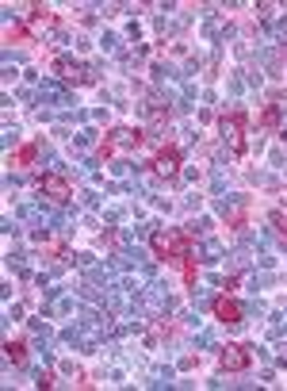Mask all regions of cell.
<instances>
[{"mask_svg":"<svg viewBox=\"0 0 287 391\" xmlns=\"http://www.w3.org/2000/svg\"><path fill=\"white\" fill-rule=\"evenodd\" d=\"M150 250L165 261H188V250H191V234L188 231H157L150 238Z\"/></svg>","mask_w":287,"mask_h":391,"instance_id":"cell-1","label":"cell"},{"mask_svg":"<svg viewBox=\"0 0 287 391\" xmlns=\"http://www.w3.org/2000/svg\"><path fill=\"white\" fill-rule=\"evenodd\" d=\"M223 135L234 142V150L242 154L245 150V111H230V116H223Z\"/></svg>","mask_w":287,"mask_h":391,"instance_id":"cell-2","label":"cell"},{"mask_svg":"<svg viewBox=\"0 0 287 391\" xmlns=\"http://www.w3.org/2000/svg\"><path fill=\"white\" fill-rule=\"evenodd\" d=\"M38 185H43V192L50 196V199H57V204H65V199L73 196V185L65 177H57V173H43V180H38Z\"/></svg>","mask_w":287,"mask_h":391,"instance_id":"cell-3","label":"cell"},{"mask_svg":"<svg viewBox=\"0 0 287 391\" xmlns=\"http://www.w3.org/2000/svg\"><path fill=\"white\" fill-rule=\"evenodd\" d=\"M218 365H223V372H245L249 368V349L245 346H226L223 357H218Z\"/></svg>","mask_w":287,"mask_h":391,"instance_id":"cell-4","label":"cell"},{"mask_svg":"<svg viewBox=\"0 0 287 391\" xmlns=\"http://www.w3.org/2000/svg\"><path fill=\"white\" fill-rule=\"evenodd\" d=\"M153 169H157V177H165V180H172L180 173V154L172 146H165V150H157V158H153Z\"/></svg>","mask_w":287,"mask_h":391,"instance_id":"cell-5","label":"cell"},{"mask_svg":"<svg viewBox=\"0 0 287 391\" xmlns=\"http://www.w3.org/2000/svg\"><path fill=\"white\" fill-rule=\"evenodd\" d=\"M210 307H215V319H223V322H242V307H237V299H230V295H218Z\"/></svg>","mask_w":287,"mask_h":391,"instance_id":"cell-6","label":"cell"},{"mask_svg":"<svg viewBox=\"0 0 287 391\" xmlns=\"http://www.w3.org/2000/svg\"><path fill=\"white\" fill-rule=\"evenodd\" d=\"M4 357L12 360V365H23V360H27V346H23V341H8V346H4Z\"/></svg>","mask_w":287,"mask_h":391,"instance_id":"cell-7","label":"cell"},{"mask_svg":"<svg viewBox=\"0 0 287 391\" xmlns=\"http://www.w3.org/2000/svg\"><path fill=\"white\" fill-rule=\"evenodd\" d=\"M261 123H264V127H276V123H280V108H268L261 116Z\"/></svg>","mask_w":287,"mask_h":391,"instance_id":"cell-8","label":"cell"},{"mask_svg":"<svg viewBox=\"0 0 287 391\" xmlns=\"http://www.w3.org/2000/svg\"><path fill=\"white\" fill-rule=\"evenodd\" d=\"M31 158H35V142H31V146H19V154H16V161H19V165H27Z\"/></svg>","mask_w":287,"mask_h":391,"instance_id":"cell-9","label":"cell"}]
</instances>
